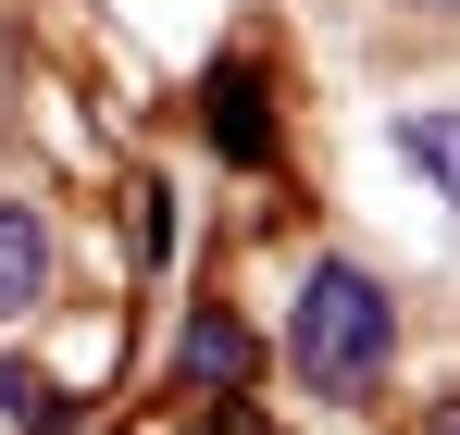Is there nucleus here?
<instances>
[{
  "mask_svg": "<svg viewBox=\"0 0 460 435\" xmlns=\"http://www.w3.org/2000/svg\"><path fill=\"white\" fill-rule=\"evenodd\" d=\"M0 411H13V423H50V386H38V373H13V361H0Z\"/></svg>",
  "mask_w": 460,
  "mask_h": 435,
  "instance_id": "423d86ee",
  "label": "nucleus"
},
{
  "mask_svg": "<svg viewBox=\"0 0 460 435\" xmlns=\"http://www.w3.org/2000/svg\"><path fill=\"white\" fill-rule=\"evenodd\" d=\"M187 373H199V386H236V373H249V336H236L225 311H199V324H187Z\"/></svg>",
  "mask_w": 460,
  "mask_h": 435,
  "instance_id": "39448f33",
  "label": "nucleus"
},
{
  "mask_svg": "<svg viewBox=\"0 0 460 435\" xmlns=\"http://www.w3.org/2000/svg\"><path fill=\"white\" fill-rule=\"evenodd\" d=\"M411 13H460V0H411Z\"/></svg>",
  "mask_w": 460,
  "mask_h": 435,
  "instance_id": "0eeeda50",
  "label": "nucleus"
},
{
  "mask_svg": "<svg viewBox=\"0 0 460 435\" xmlns=\"http://www.w3.org/2000/svg\"><path fill=\"white\" fill-rule=\"evenodd\" d=\"M385 349H398V311H385V287L361 274V262H323L299 287V311H287V361H299L311 398H374Z\"/></svg>",
  "mask_w": 460,
  "mask_h": 435,
  "instance_id": "f257e3e1",
  "label": "nucleus"
},
{
  "mask_svg": "<svg viewBox=\"0 0 460 435\" xmlns=\"http://www.w3.org/2000/svg\"><path fill=\"white\" fill-rule=\"evenodd\" d=\"M398 162L460 212V112H398Z\"/></svg>",
  "mask_w": 460,
  "mask_h": 435,
  "instance_id": "7ed1b4c3",
  "label": "nucleus"
},
{
  "mask_svg": "<svg viewBox=\"0 0 460 435\" xmlns=\"http://www.w3.org/2000/svg\"><path fill=\"white\" fill-rule=\"evenodd\" d=\"M50 298V236H38V212H13L0 200V324L13 311H38Z\"/></svg>",
  "mask_w": 460,
  "mask_h": 435,
  "instance_id": "f03ea898",
  "label": "nucleus"
},
{
  "mask_svg": "<svg viewBox=\"0 0 460 435\" xmlns=\"http://www.w3.org/2000/svg\"><path fill=\"white\" fill-rule=\"evenodd\" d=\"M436 435H460V411H448V423H436Z\"/></svg>",
  "mask_w": 460,
  "mask_h": 435,
  "instance_id": "6e6552de",
  "label": "nucleus"
},
{
  "mask_svg": "<svg viewBox=\"0 0 460 435\" xmlns=\"http://www.w3.org/2000/svg\"><path fill=\"white\" fill-rule=\"evenodd\" d=\"M212 138H225V162H261V149H274V125H261V75H249V63L212 75Z\"/></svg>",
  "mask_w": 460,
  "mask_h": 435,
  "instance_id": "20e7f679",
  "label": "nucleus"
}]
</instances>
